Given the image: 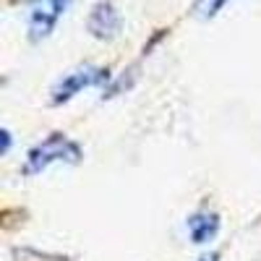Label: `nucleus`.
<instances>
[{
  "instance_id": "1",
  "label": "nucleus",
  "mask_w": 261,
  "mask_h": 261,
  "mask_svg": "<svg viewBox=\"0 0 261 261\" xmlns=\"http://www.w3.org/2000/svg\"><path fill=\"white\" fill-rule=\"evenodd\" d=\"M84 160V149L79 141H73L68 134H47L42 141H37L29 151H27V160H24V172L27 178L32 175H42L45 170L55 167V165H79Z\"/></svg>"
},
{
  "instance_id": "2",
  "label": "nucleus",
  "mask_w": 261,
  "mask_h": 261,
  "mask_svg": "<svg viewBox=\"0 0 261 261\" xmlns=\"http://www.w3.org/2000/svg\"><path fill=\"white\" fill-rule=\"evenodd\" d=\"M110 81V71L102 68V65H76V68L65 71L50 89V105H65L73 97H79L84 89H94V86H102Z\"/></svg>"
},
{
  "instance_id": "3",
  "label": "nucleus",
  "mask_w": 261,
  "mask_h": 261,
  "mask_svg": "<svg viewBox=\"0 0 261 261\" xmlns=\"http://www.w3.org/2000/svg\"><path fill=\"white\" fill-rule=\"evenodd\" d=\"M71 0H29L27 3V29H29V39L32 42H42L47 39L58 21L65 16Z\"/></svg>"
},
{
  "instance_id": "4",
  "label": "nucleus",
  "mask_w": 261,
  "mask_h": 261,
  "mask_svg": "<svg viewBox=\"0 0 261 261\" xmlns=\"http://www.w3.org/2000/svg\"><path fill=\"white\" fill-rule=\"evenodd\" d=\"M86 29H89L92 37L110 42L123 29V13L118 11V6L113 0H97L89 11V16H86Z\"/></svg>"
},
{
  "instance_id": "5",
  "label": "nucleus",
  "mask_w": 261,
  "mask_h": 261,
  "mask_svg": "<svg viewBox=\"0 0 261 261\" xmlns=\"http://www.w3.org/2000/svg\"><path fill=\"white\" fill-rule=\"evenodd\" d=\"M220 227H222L220 214L212 212V209H196L186 220V232L191 238V243H196V246L212 243L214 238L220 235Z\"/></svg>"
},
{
  "instance_id": "6",
  "label": "nucleus",
  "mask_w": 261,
  "mask_h": 261,
  "mask_svg": "<svg viewBox=\"0 0 261 261\" xmlns=\"http://www.w3.org/2000/svg\"><path fill=\"white\" fill-rule=\"evenodd\" d=\"M13 261H71L63 253H50V251H39L32 246H16L13 248Z\"/></svg>"
},
{
  "instance_id": "7",
  "label": "nucleus",
  "mask_w": 261,
  "mask_h": 261,
  "mask_svg": "<svg viewBox=\"0 0 261 261\" xmlns=\"http://www.w3.org/2000/svg\"><path fill=\"white\" fill-rule=\"evenodd\" d=\"M227 3H230V0H193L191 13L196 18H201V21H209V18H214L217 13H220Z\"/></svg>"
},
{
  "instance_id": "8",
  "label": "nucleus",
  "mask_w": 261,
  "mask_h": 261,
  "mask_svg": "<svg viewBox=\"0 0 261 261\" xmlns=\"http://www.w3.org/2000/svg\"><path fill=\"white\" fill-rule=\"evenodd\" d=\"M8 149H11V130L6 128L3 130V149H0V154H8Z\"/></svg>"
},
{
  "instance_id": "9",
  "label": "nucleus",
  "mask_w": 261,
  "mask_h": 261,
  "mask_svg": "<svg viewBox=\"0 0 261 261\" xmlns=\"http://www.w3.org/2000/svg\"><path fill=\"white\" fill-rule=\"evenodd\" d=\"M196 261H220V253H217V251H212V253H204L201 258H196Z\"/></svg>"
}]
</instances>
